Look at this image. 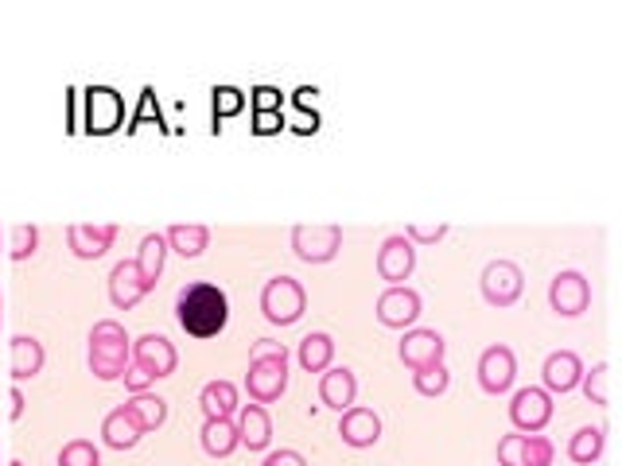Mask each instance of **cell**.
I'll use <instances>...</instances> for the list:
<instances>
[{
	"label": "cell",
	"instance_id": "7a4b0ae2",
	"mask_svg": "<svg viewBox=\"0 0 622 466\" xmlns=\"http://www.w3.org/2000/svg\"><path fill=\"white\" fill-rule=\"evenodd\" d=\"M246 389L254 405H273V400L285 397L288 389V346L261 338L254 346V358H249Z\"/></svg>",
	"mask_w": 622,
	"mask_h": 466
},
{
	"label": "cell",
	"instance_id": "ffe728a7",
	"mask_svg": "<svg viewBox=\"0 0 622 466\" xmlns=\"http://www.w3.org/2000/svg\"><path fill=\"white\" fill-rule=\"evenodd\" d=\"M67 241H70V252H75L78 260H98L113 249L117 226H70Z\"/></svg>",
	"mask_w": 622,
	"mask_h": 466
},
{
	"label": "cell",
	"instance_id": "e575fe53",
	"mask_svg": "<svg viewBox=\"0 0 622 466\" xmlns=\"http://www.w3.org/2000/svg\"><path fill=\"white\" fill-rule=\"evenodd\" d=\"M405 237L408 241H421V245H436L440 237H447V226H405Z\"/></svg>",
	"mask_w": 622,
	"mask_h": 466
},
{
	"label": "cell",
	"instance_id": "d4e9b609",
	"mask_svg": "<svg viewBox=\"0 0 622 466\" xmlns=\"http://www.w3.org/2000/svg\"><path fill=\"white\" fill-rule=\"evenodd\" d=\"M296 358H300V366L308 369V374H323V369H330V361H335V338H330L327 330H312V335L300 338Z\"/></svg>",
	"mask_w": 622,
	"mask_h": 466
},
{
	"label": "cell",
	"instance_id": "ba28073f",
	"mask_svg": "<svg viewBox=\"0 0 622 466\" xmlns=\"http://www.w3.org/2000/svg\"><path fill=\"white\" fill-rule=\"evenodd\" d=\"M478 284H483V299L491 307H514L525 291V276L514 260H491Z\"/></svg>",
	"mask_w": 622,
	"mask_h": 466
},
{
	"label": "cell",
	"instance_id": "e0dca14e",
	"mask_svg": "<svg viewBox=\"0 0 622 466\" xmlns=\"http://www.w3.org/2000/svg\"><path fill=\"white\" fill-rule=\"evenodd\" d=\"M148 291H152V284L140 276L137 260H121V265H113V272H109V299H113L117 311L137 307Z\"/></svg>",
	"mask_w": 622,
	"mask_h": 466
},
{
	"label": "cell",
	"instance_id": "f546056e",
	"mask_svg": "<svg viewBox=\"0 0 622 466\" xmlns=\"http://www.w3.org/2000/svg\"><path fill=\"white\" fill-rule=\"evenodd\" d=\"M129 408H132V416L145 424V432H156L164 420H168V400L156 397V393H132Z\"/></svg>",
	"mask_w": 622,
	"mask_h": 466
},
{
	"label": "cell",
	"instance_id": "60d3db41",
	"mask_svg": "<svg viewBox=\"0 0 622 466\" xmlns=\"http://www.w3.org/2000/svg\"><path fill=\"white\" fill-rule=\"evenodd\" d=\"M20 416H23V393L12 389V420H20Z\"/></svg>",
	"mask_w": 622,
	"mask_h": 466
},
{
	"label": "cell",
	"instance_id": "74e56055",
	"mask_svg": "<svg viewBox=\"0 0 622 466\" xmlns=\"http://www.w3.org/2000/svg\"><path fill=\"white\" fill-rule=\"evenodd\" d=\"M254 106L257 113H280V93L273 86H261V90H254Z\"/></svg>",
	"mask_w": 622,
	"mask_h": 466
},
{
	"label": "cell",
	"instance_id": "4dcf8cb0",
	"mask_svg": "<svg viewBox=\"0 0 622 466\" xmlns=\"http://www.w3.org/2000/svg\"><path fill=\"white\" fill-rule=\"evenodd\" d=\"M447 385H452V374H447L444 361H436V366H424L413 374V389L421 393V397H444Z\"/></svg>",
	"mask_w": 622,
	"mask_h": 466
},
{
	"label": "cell",
	"instance_id": "836d02e7",
	"mask_svg": "<svg viewBox=\"0 0 622 466\" xmlns=\"http://www.w3.org/2000/svg\"><path fill=\"white\" fill-rule=\"evenodd\" d=\"M39 245V230L36 226H16L12 230V245H8V257L12 260H28Z\"/></svg>",
	"mask_w": 622,
	"mask_h": 466
},
{
	"label": "cell",
	"instance_id": "8d00e7d4",
	"mask_svg": "<svg viewBox=\"0 0 622 466\" xmlns=\"http://www.w3.org/2000/svg\"><path fill=\"white\" fill-rule=\"evenodd\" d=\"M261 466H308L300 452H293V447H280V452H269L261 459Z\"/></svg>",
	"mask_w": 622,
	"mask_h": 466
},
{
	"label": "cell",
	"instance_id": "f1b7e54d",
	"mask_svg": "<svg viewBox=\"0 0 622 466\" xmlns=\"http://www.w3.org/2000/svg\"><path fill=\"white\" fill-rule=\"evenodd\" d=\"M164 257H168V241H164V234H145L140 252H137V268H140V276L152 284V288H156V280H160V272H164Z\"/></svg>",
	"mask_w": 622,
	"mask_h": 466
},
{
	"label": "cell",
	"instance_id": "b9f144b4",
	"mask_svg": "<svg viewBox=\"0 0 622 466\" xmlns=\"http://www.w3.org/2000/svg\"><path fill=\"white\" fill-rule=\"evenodd\" d=\"M0 327H4V296H0Z\"/></svg>",
	"mask_w": 622,
	"mask_h": 466
},
{
	"label": "cell",
	"instance_id": "52a82bcc",
	"mask_svg": "<svg viewBox=\"0 0 622 466\" xmlns=\"http://www.w3.org/2000/svg\"><path fill=\"white\" fill-rule=\"evenodd\" d=\"M343 249V226H296L293 252L304 265H327Z\"/></svg>",
	"mask_w": 622,
	"mask_h": 466
},
{
	"label": "cell",
	"instance_id": "603a6c76",
	"mask_svg": "<svg viewBox=\"0 0 622 466\" xmlns=\"http://www.w3.org/2000/svg\"><path fill=\"white\" fill-rule=\"evenodd\" d=\"M199 439H203V452H207L210 459H230V455L241 447L238 424L234 420H203Z\"/></svg>",
	"mask_w": 622,
	"mask_h": 466
},
{
	"label": "cell",
	"instance_id": "5b68a950",
	"mask_svg": "<svg viewBox=\"0 0 622 466\" xmlns=\"http://www.w3.org/2000/svg\"><path fill=\"white\" fill-rule=\"evenodd\" d=\"M549 307H553L561 319H576L592 307V284L576 268H564L549 280Z\"/></svg>",
	"mask_w": 622,
	"mask_h": 466
},
{
	"label": "cell",
	"instance_id": "cb8c5ba5",
	"mask_svg": "<svg viewBox=\"0 0 622 466\" xmlns=\"http://www.w3.org/2000/svg\"><path fill=\"white\" fill-rule=\"evenodd\" d=\"M43 361H47V350L39 338H28V335L12 338V381H28V377H36L39 369H43Z\"/></svg>",
	"mask_w": 622,
	"mask_h": 466
},
{
	"label": "cell",
	"instance_id": "1f68e13d",
	"mask_svg": "<svg viewBox=\"0 0 622 466\" xmlns=\"http://www.w3.org/2000/svg\"><path fill=\"white\" fill-rule=\"evenodd\" d=\"M59 466H101V452L90 439H70L59 452Z\"/></svg>",
	"mask_w": 622,
	"mask_h": 466
},
{
	"label": "cell",
	"instance_id": "7bdbcfd3",
	"mask_svg": "<svg viewBox=\"0 0 622 466\" xmlns=\"http://www.w3.org/2000/svg\"><path fill=\"white\" fill-rule=\"evenodd\" d=\"M12 466H23V463H12Z\"/></svg>",
	"mask_w": 622,
	"mask_h": 466
},
{
	"label": "cell",
	"instance_id": "277c9868",
	"mask_svg": "<svg viewBox=\"0 0 622 466\" xmlns=\"http://www.w3.org/2000/svg\"><path fill=\"white\" fill-rule=\"evenodd\" d=\"M308 311V291L296 276H273L261 288V315L273 327H293Z\"/></svg>",
	"mask_w": 622,
	"mask_h": 466
},
{
	"label": "cell",
	"instance_id": "ab89813d",
	"mask_svg": "<svg viewBox=\"0 0 622 466\" xmlns=\"http://www.w3.org/2000/svg\"><path fill=\"white\" fill-rule=\"evenodd\" d=\"M280 125V113H257V132H277Z\"/></svg>",
	"mask_w": 622,
	"mask_h": 466
},
{
	"label": "cell",
	"instance_id": "ac0fdd59",
	"mask_svg": "<svg viewBox=\"0 0 622 466\" xmlns=\"http://www.w3.org/2000/svg\"><path fill=\"white\" fill-rule=\"evenodd\" d=\"M354 397H358V377H354V369H346V366L323 369V377H319L323 405L335 408V413H346V408H354Z\"/></svg>",
	"mask_w": 622,
	"mask_h": 466
},
{
	"label": "cell",
	"instance_id": "83f0119b",
	"mask_svg": "<svg viewBox=\"0 0 622 466\" xmlns=\"http://www.w3.org/2000/svg\"><path fill=\"white\" fill-rule=\"evenodd\" d=\"M164 241H168V249H176L179 257L195 260V257H203V252H207L210 230H207V226H171V230L164 234Z\"/></svg>",
	"mask_w": 622,
	"mask_h": 466
},
{
	"label": "cell",
	"instance_id": "9c48e42d",
	"mask_svg": "<svg viewBox=\"0 0 622 466\" xmlns=\"http://www.w3.org/2000/svg\"><path fill=\"white\" fill-rule=\"evenodd\" d=\"M517 381V358L510 346L494 343L486 346L483 354H478V385H483V393H491V397H502V393H510Z\"/></svg>",
	"mask_w": 622,
	"mask_h": 466
},
{
	"label": "cell",
	"instance_id": "30bf717a",
	"mask_svg": "<svg viewBox=\"0 0 622 466\" xmlns=\"http://www.w3.org/2000/svg\"><path fill=\"white\" fill-rule=\"evenodd\" d=\"M421 296L405 288V284H397V288H385L382 299H377V323L389 330H413L416 319H421Z\"/></svg>",
	"mask_w": 622,
	"mask_h": 466
},
{
	"label": "cell",
	"instance_id": "8fae6325",
	"mask_svg": "<svg viewBox=\"0 0 622 466\" xmlns=\"http://www.w3.org/2000/svg\"><path fill=\"white\" fill-rule=\"evenodd\" d=\"M132 366L145 369L152 381H160V377L176 374L179 354H176V346H171L164 335H140L137 343H132Z\"/></svg>",
	"mask_w": 622,
	"mask_h": 466
},
{
	"label": "cell",
	"instance_id": "d6a6232c",
	"mask_svg": "<svg viewBox=\"0 0 622 466\" xmlns=\"http://www.w3.org/2000/svg\"><path fill=\"white\" fill-rule=\"evenodd\" d=\"M608 377H611V366L608 361H600V366H592V374H584V393H588V400L592 405H600V408H608V400H611V393H608Z\"/></svg>",
	"mask_w": 622,
	"mask_h": 466
},
{
	"label": "cell",
	"instance_id": "d6986e66",
	"mask_svg": "<svg viewBox=\"0 0 622 466\" xmlns=\"http://www.w3.org/2000/svg\"><path fill=\"white\" fill-rule=\"evenodd\" d=\"M140 436H148V432H145V424L132 416L129 405L113 408V413L101 420V439H106L113 452H129V447H137Z\"/></svg>",
	"mask_w": 622,
	"mask_h": 466
},
{
	"label": "cell",
	"instance_id": "7402d4cb",
	"mask_svg": "<svg viewBox=\"0 0 622 466\" xmlns=\"http://www.w3.org/2000/svg\"><path fill=\"white\" fill-rule=\"evenodd\" d=\"M199 408L207 420H234V413H238V385L234 381H210L203 385L199 393Z\"/></svg>",
	"mask_w": 622,
	"mask_h": 466
},
{
	"label": "cell",
	"instance_id": "d590c367",
	"mask_svg": "<svg viewBox=\"0 0 622 466\" xmlns=\"http://www.w3.org/2000/svg\"><path fill=\"white\" fill-rule=\"evenodd\" d=\"M241 93L238 90H230V86H226V90H215V113L218 117H226V113H238L241 109Z\"/></svg>",
	"mask_w": 622,
	"mask_h": 466
},
{
	"label": "cell",
	"instance_id": "44dd1931",
	"mask_svg": "<svg viewBox=\"0 0 622 466\" xmlns=\"http://www.w3.org/2000/svg\"><path fill=\"white\" fill-rule=\"evenodd\" d=\"M234 424H238L241 447H249V452H269L273 420H269V413H265V405H241Z\"/></svg>",
	"mask_w": 622,
	"mask_h": 466
},
{
	"label": "cell",
	"instance_id": "2e32d148",
	"mask_svg": "<svg viewBox=\"0 0 622 466\" xmlns=\"http://www.w3.org/2000/svg\"><path fill=\"white\" fill-rule=\"evenodd\" d=\"M338 436H343L346 447H354V452H366V447H377V439H382V416L374 413V408H346L343 420H338Z\"/></svg>",
	"mask_w": 622,
	"mask_h": 466
},
{
	"label": "cell",
	"instance_id": "4316f807",
	"mask_svg": "<svg viewBox=\"0 0 622 466\" xmlns=\"http://www.w3.org/2000/svg\"><path fill=\"white\" fill-rule=\"evenodd\" d=\"M86 106H90V132H109L121 121V101H117L113 90H90Z\"/></svg>",
	"mask_w": 622,
	"mask_h": 466
},
{
	"label": "cell",
	"instance_id": "7c38bea8",
	"mask_svg": "<svg viewBox=\"0 0 622 466\" xmlns=\"http://www.w3.org/2000/svg\"><path fill=\"white\" fill-rule=\"evenodd\" d=\"M584 361H580V354L572 350H553L545 358V366H541V389L549 393V397H564V393L580 389V381H584Z\"/></svg>",
	"mask_w": 622,
	"mask_h": 466
},
{
	"label": "cell",
	"instance_id": "4fadbf2b",
	"mask_svg": "<svg viewBox=\"0 0 622 466\" xmlns=\"http://www.w3.org/2000/svg\"><path fill=\"white\" fill-rule=\"evenodd\" d=\"M413 268H416V245L405 234L385 237L382 249H377V276L389 280V288H397V284H405L413 276Z\"/></svg>",
	"mask_w": 622,
	"mask_h": 466
},
{
	"label": "cell",
	"instance_id": "5bb4252c",
	"mask_svg": "<svg viewBox=\"0 0 622 466\" xmlns=\"http://www.w3.org/2000/svg\"><path fill=\"white\" fill-rule=\"evenodd\" d=\"M401 361H405L408 369H424V366H436V361H444V354H447V343H444V335L440 330H432V327H413V330H405V338H401Z\"/></svg>",
	"mask_w": 622,
	"mask_h": 466
},
{
	"label": "cell",
	"instance_id": "9a60e30c",
	"mask_svg": "<svg viewBox=\"0 0 622 466\" xmlns=\"http://www.w3.org/2000/svg\"><path fill=\"white\" fill-rule=\"evenodd\" d=\"M498 466H553V444L545 436H502Z\"/></svg>",
	"mask_w": 622,
	"mask_h": 466
},
{
	"label": "cell",
	"instance_id": "484cf974",
	"mask_svg": "<svg viewBox=\"0 0 622 466\" xmlns=\"http://www.w3.org/2000/svg\"><path fill=\"white\" fill-rule=\"evenodd\" d=\"M603 452H608V428H580L576 436L569 439V459L576 466L600 463Z\"/></svg>",
	"mask_w": 622,
	"mask_h": 466
},
{
	"label": "cell",
	"instance_id": "6da1fadb",
	"mask_svg": "<svg viewBox=\"0 0 622 466\" xmlns=\"http://www.w3.org/2000/svg\"><path fill=\"white\" fill-rule=\"evenodd\" d=\"M176 323L191 338H215L230 323V299L218 284L195 280L187 288H179L176 296Z\"/></svg>",
	"mask_w": 622,
	"mask_h": 466
},
{
	"label": "cell",
	"instance_id": "8992f818",
	"mask_svg": "<svg viewBox=\"0 0 622 466\" xmlns=\"http://www.w3.org/2000/svg\"><path fill=\"white\" fill-rule=\"evenodd\" d=\"M549 420H553V397H549L545 389L530 385V389L514 393V400H510V424H514L522 436H537V432H545Z\"/></svg>",
	"mask_w": 622,
	"mask_h": 466
},
{
	"label": "cell",
	"instance_id": "f35d334b",
	"mask_svg": "<svg viewBox=\"0 0 622 466\" xmlns=\"http://www.w3.org/2000/svg\"><path fill=\"white\" fill-rule=\"evenodd\" d=\"M125 385H129L132 393H148V385H152V377H148L145 369L129 366V369H125Z\"/></svg>",
	"mask_w": 622,
	"mask_h": 466
},
{
	"label": "cell",
	"instance_id": "3957f363",
	"mask_svg": "<svg viewBox=\"0 0 622 466\" xmlns=\"http://www.w3.org/2000/svg\"><path fill=\"white\" fill-rule=\"evenodd\" d=\"M132 366V338L117 319H101L90 330V374L98 381H121Z\"/></svg>",
	"mask_w": 622,
	"mask_h": 466
}]
</instances>
